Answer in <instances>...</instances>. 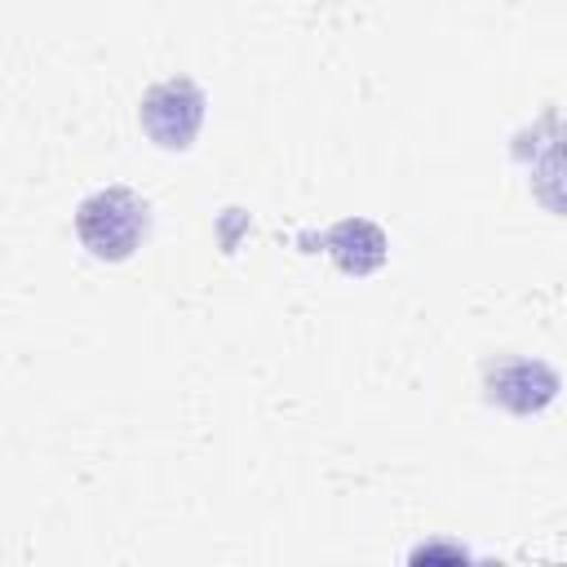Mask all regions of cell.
I'll return each mask as SVG.
<instances>
[{
	"label": "cell",
	"instance_id": "cell-1",
	"mask_svg": "<svg viewBox=\"0 0 567 567\" xmlns=\"http://www.w3.org/2000/svg\"><path fill=\"white\" fill-rule=\"evenodd\" d=\"M146 230H151L146 199L137 190H128V186L93 190L75 208V235H80V244L97 261H124V257H133L142 248Z\"/></svg>",
	"mask_w": 567,
	"mask_h": 567
},
{
	"label": "cell",
	"instance_id": "cell-2",
	"mask_svg": "<svg viewBox=\"0 0 567 567\" xmlns=\"http://www.w3.org/2000/svg\"><path fill=\"white\" fill-rule=\"evenodd\" d=\"M137 120L146 128V137L164 151H186L204 124V93L195 80L186 75H173V80H159L142 93L137 102Z\"/></svg>",
	"mask_w": 567,
	"mask_h": 567
},
{
	"label": "cell",
	"instance_id": "cell-3",
	"mask_svg": "<svg viewBox=\"0 0 567 567\" xmlns=\"http://www.w3.org/2000/svg\"><path fill=\"white\" fill-rule=\"evenodd\" d=\"M487 394L509 412H540L558 394V377L536 359H514L487 377Z\"/></svg>",
	"mask_w": 567,
	"mask_h": 567
},
{
	"label": "cell",
	"instance_id": "cell-4",
	"mask_svg": "<svg viewBox=\"0 0 567 567\" xmlns=\"http://www.w3.org/2000/svg\"><path fill=\"white\" fill-rule=\"evenodd\" d=\"M328 252L346 275H368L385 261V235L372 221L350 217V221H337L328 230Z\"/></svg>",
	"mask_w": 567,
	"mask_h": 567
},
{
	"label": "cell",
	"instance_id": "cell-5",
	"mask_svg": "<svg viewBox=\"0 0 567 567\" xmlns=\"http://www.w3.org/2000/svg\"><path fill=\"white\" fill-rule=\"evenodd\" d=\"M532 190H536V199H540L549 213L567 217V128H558L554 142H545V146L536 151Z\"/></svg>",
	"mask_w": 567,
	"mask_h": 567
}]
</instances>
